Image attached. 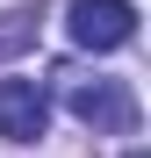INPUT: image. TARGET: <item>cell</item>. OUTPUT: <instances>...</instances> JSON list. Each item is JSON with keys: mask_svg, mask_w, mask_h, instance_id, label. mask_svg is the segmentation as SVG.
<instances>
[{"mask_svg": "<svg viewBox=\"0 0 151 158\" xmlns=\"http://www.w3.org/2000/svg\"><path fill=\"white\" fill-rule=\"evenodd\" d=\"M65 108L79 115L94 137H130V129H137L130 79H65Z\"/></svg>", "mask_w": 151, "mask_h": 158, "instance_id": "6da1fadb", "label": "cell"}, {"mask_svg": "<svg viewBox=\"0 0 151 158\" xmlns=\"http://www.w3.org/2000/svg\"><path fill=\"white\" fill-rule=\"evenodd\" d=\"M65 29L79 50H122L137 36V7L130 0H72L65 7Z\"/></svg>", "mask_w": 151, "mask_h": 158, "instance_id": "7a4b0ae2", "label": "cell"}, {"mask_svg": "<svg viewBox=\"0 0 151 158\" xmlns=\"http://www.w3.org/2000/svg\"><path fill=\"white\" fill-rule=\"evenodd\" d=\"M50 122V94L36 79H0V137L7 144H36Z\"/></svg>", "mask_w": 151, "mask_h": 158, "instance_id": "3957f363", "label": "cell"}, {"mask_svg": "<svg viewBox=\"0 0 151 158\" xmlns=\"http://www.w3.org/2000/svg\"><path fill=\"white\" fill-rule=\"evenodd\" d=\"M130 158H144V151H130Z\"/></svg>", "mask_w": 151, "mask_h": 158, "instance_id": "277c9868", "label": "cell"}]
</instances>
